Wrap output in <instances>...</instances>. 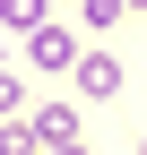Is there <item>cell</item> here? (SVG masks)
I'll use <instances>...</instances> for the list:
<instances>
[{
  "mask_svg": "<svg viewBox=\"0 0 147 155\" xmlns=\"http://www.w3.org/2000/svg\"><path fill=\"white\" fill-rule=\"evenodd\" d=\"M35 147H43V155H61V147H78V104H43V112H35Z\"/></svg>",
  "mask_w": 147,
  "mask_h": 155,
  "instance_id": "cell-1",
  "label": "cell"
},
{
  "mask_svg": "<svg viewBox=\"0 0 147 155\" xmlns=\"http://www.w3.org/2000/svg\"><path fill=\"white\" fill-rule=\"evenodd\" d=\"M121 86H130V69H121L113 52H87V61H78V95H95V104H113Z\"/></svg>",
  "mask_w": 147,
  "mask_h": 155,
  "instance_id": "cell-2",
  "label": "cell"
},
{
  "mask_svg": "<svg viewBox=\"0 0 147 155\" xmlns=\"http://www.w3.org/2000/svg\"><path fill=\"white\" fill-rule=\"evenodd\" d=\"M78 61H87V52H78L69 26H43V35H35V69H78Z\"/></svg>",
  "mask_w": 147,
  "mask_h": 155,
  "instance_id": "cell-3",
  "label": "cell"
},
{
  "mask_svg": "<svg viewBox=\"0 0 147 155\" xmlns=\"http://www.w3.org/2000/svg\"><path fill=\"white\" fill-rule=\"evenodd\" d=\"M43 17H52L43 0H0V26H26V35H43Z\"/></svg>",
  "mask_w": 147,
  "mask_h": 155,
  "instance_id": "cell-4",
  "label": "cell"
},
{
  "mask_svg": "<svg viewBox=\"0 0 147 155\" xmlns=\"http://www.w3.org/2000/svg\"><path fill=\"white\" fill-rule=\"evenodd\" d=\"M78 17H87V26H121V17H130V0H87Z\"/></svg>",
  "mask_w": 147,
  "mask_h": 155,
  "instance_id": "cell-5",
  "label": "cell"
},
{
  "mask_svg": "<svg viewBox=\"0 0 147 155\" xmlns=\"http://www.w3.org/2000/svg\"><path fill=\"white\" fill-rule=\"evenodd\" d=\"M0 155H43V147H35V129H0Z\"/></svg>",
  "mask_w": 147,
  "mask_h": 155,
  "instance_id": "cell-6",
  "label": "cell"
},
{
  "mask_svg": "<svg viewBox=\"0 0 147 155\" xmlns=\"http://www.w3.org/2000/svg\"><path fill=\"white\" fill-rule=\"evenodd\" d=\"M0 112H17V78H0Z\"/></svg>",
  "mask_w": 147,
  "mask_h": 155,
  "instance_id": "cell-7",
  "label": "cell"
},
{
  "mask_svg": "<svg viewBox=\"0 0 147 155\" xmlns=\"http://www.w3.org/2000/svg\"><path fill=\"white\" fill-rule=\"evenodd\" d=\"M61 155H87V147H61Z\"/></svg>",
  "mask_w": 147,
  "mask_h": 155,
  "instance_id": "cell-8",
  "label": "cell"
},
{
  "mask_svg": "<svg viewBox=\"0 0 147 155\" xmlns=\"http://www.w3.org/2000/svg\"><path fill=\"white\" fill-rule=\"evenodd\" d=\"M138 155H147V138H138Z\"/></svg>",
  "mask_w": 147,
  "mask_h": 155,
  "instance_id": "cell-9",
  "label": "cell"
}]
</instances>
